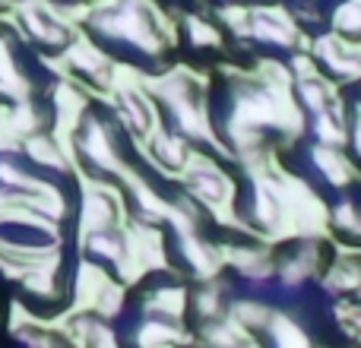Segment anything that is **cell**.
Returning <instances> with one entry per match:
<instances>
[{
  "instance_id": "6da1fadb",
  "label": "cell",
  "mask_w": 361,
  "mask_h": 348,
  "mask_svg": "<svg viewBox=\"0 0 361 348\" xmlns=\"http://www.w3.org/2000/svg\"><path fill=\"white\" fill-rule=\"evenodd\" d=\"M187 25H190V38L197 44H219V32L212 29V25H206L203 19H197V16H187Z\"/></svg>"
}]
</instances>
